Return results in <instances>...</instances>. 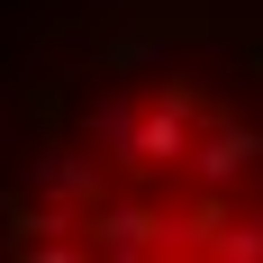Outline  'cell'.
I'll list each match as a JSON object with an SVG mask.
<instances>
[{
  "mask_svg": "<svg viewBox=\"0 0 263 263\" xmlns=\"http://www.w3.org/2000/svg\"><path fill=\"white\" fill-rule=\"evenodd\" d=\"M27 191H36L46 209H73L82 218L109 191V173H100V155H82V145H36V155H27Z\"/></svg>",
  "mask_w": 263,
  "mask_h": 263,
  "instance_id": "cell-1",
  "label": "cell"
}]
</instances>
